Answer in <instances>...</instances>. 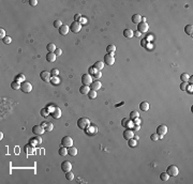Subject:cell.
<instances>
[{
    "instance_id": "6da1fadb",
    "label": "cell",
    "mask_w": 193,
    "mask_h": 184,
    "mask_svg": "<svg viewBox=\"0 0 193 184\" xmlns=\"http://www.w3.org/2000/svg\"><path fill=\"white\" fill-rule=\"evenodd\" d=\"M90 124V121H89L88 118H79L78 121H77V126H78L81 130H85L88 125Z\"/></svg>"
},
{
    "instance_id": "7a4b0ae2",
    "label": "cell",
    "mask_w": 193,
    "mask_h": 184,
    "mask_svg": "<svg viewBox=\"0 0 193 184\" xmlns=\"http://www.w3.org/2000/svg\"><path fill=\"white\" fill-rule=\"evenodd\" d=\"M85 133L87 134V135H90V136H93L96 135V134L98 133V127L97 125H93V124H89L87 127L85 128Z\"/></svg>"
},
{
    "instance_id": "3957f363",
    "label": "cell",
    "mask_w": 193,
    "mask_h": 184,
    "mask_svg": "<svg viewBox=\"0 0 193 184\" xmlns=\"http://www.w3.org/2000/svg\"><path fill=\"white\" fill-rule=\"evenodd\" d=\"M20 90L24 93H30L32 91V85L29 81H24L20 84Z\"/></svg>"
},
{
    "instance_id": "277c9868",
    "label": "cell",
    "mask_w": 193,
    "mask_h": 184,
    "mask_svg": "<svg viewBox=\"0 0 193 184\" xmlns=\"http://www.w3.org/2000/svg\"><path fill=\"white\" fill-rule=\"evenodd\" d=\"M166 172L170 174V177H176V176H178V173H179V169H178L177 166L171 165V166H168V167H167Z\"/></svg>"
},
{
    "instance_id": "5b68a950",
    "label": "cell",
    "mask_w": 193,
    "mask_h": 184,
    "mask_svg": "<svg viewBox=\"0 0 193 184\" xmlns=\"http://www.w3.org/2000/svg\"><path fill=\"white\" fill-rule=\"evenodd\" d=\"M166 133H167V126H166V125H164V124L159 125L158 128H157V134L159 135V138H160V139L163 138V136L166 135Z\"/></svg>"
},
{
    "instance_id": "8992f818",
    "label": "cell",
    "mask_w": 193,
    "mask_h": 184,
    "mask_svg": "<svg viewBox=\"0 0 193 184\" xmlns=\"http://www.w3.org/2000/svg\"><path fill=\"white\" fill-rule=\"evenodd\" d=\"M61 145L66 148H70L73 146V139L71 138L70 136H64L63 138L61 139Z\"/></svg>"
},
{
    "instance_id": "52a82bcc",
    "label": "cell",
    "mask_w": 193,
    "mask_h": 184,
    "mask_svg": "<svg viewBox=\"0 0 193 184\" xmlns=\"http://www.w3.org/2000/svg\"><path fill=\"white\" fill-rule=\"evenodd\" d=\"M104 62H105L106 65H108V66L113 65V64L115 63V57H114V55H113V54H106L105 56H104Z\"/></svg>"
},
{
    "instance_id": "ba28073f",
    "label": "cell",
    "mask_w": 193,
    "mask_h": 184,
    "mask_svg": "<svg viewBox=\"0 0 193 184\" xmlns=\"http://www.w3.org/2000/svg\"><path fill=\"white\" fill-rule=\"evenodd\" d=\"M70 29H71L72 32H74V33H78L82 29V24L78 23V22H73L70 26Z\"/></svg>"
},
{
    "instance_id": "9c48e42d",
    "label": "cell",
    "mask_w": 193,
    "mask_h": 184,
    "mask_svg": "<svg viewBox=\"0 0 193 184\" xmlns=\"http://www.w3.org/2000/svg\"><path fill=\"white\" fill-rule=\"evenodd\" d=\"M82 84L85 85V86H90L92 84V77L91 75L89 74H84L82 76Z\"/></svg>"
},
{
    "instance_id": "30bf717a",
    "label": "cell",
    "mask_w": 193,
    "mask_h": 184,
    "mask_svg": "<svg viewBox=\"0 0 193 184\" xmlns=\"http://www.w3.org/2000/svg\"><path fill=\"white\" fill-rule=\"evenodd\" d=\"M148 29H149V26H148L146 22H142L137 25V31H139L141 33H146Z\"/></svg>"
},
{
    "instance_id": "8fae6325",
    "label": "cell",
    "mask_w": 193,
    "mask_h": 184,
    "mask_svg": "<svg viewBox=\"0 0 193 184\" xmlns=\"http://www.w3.org/2000/svg\"><path fill=\"white\" fill-rule=\"evenodd\" d=\"M121 125L126 128H133L134 123H133V121L130 118H124V119H122V121H121Z\"/></svg>"
},
{
    "instance_id": "7c38bea8",
    "label": "cell",
    "mask_w": 193,
    "mask_h": 184,
    "mask_svg": "<svg viewBox=\"0 0 193 184\" xmlns=\"http://www.w3.org/2000/svg\"><path fill=\"white\" fill-rule=\"evenodd\" d=\"M122 135H123V138L126 140L134 138V132H133L131 128H127V130H124L123 133H122Z\"/></svg>"
},
{
    "instance_id": "4fadbf2b",
    "label": "cell",
    "mask_w": 193,
    "mask_h": 184,
    "mask_svg": "<svg viewBox=\"0 0 193 184\" xmlns=\"http://www.w3.org/2000/svg\"><path fill=\"white\" fill-rule=\"evenodd\" d=\"M48 110H52V111H50V115H52L53 118L59 119L61 117V109L59 107H54L53 109H48Z\"/></svg>"
},
{
    "instance_id": "5bb4252c",
    "label": "cell",
    "mask_w": 193,
    "mask_h": 184,
    "mask_svg": "<svg viewBox=\"0 0 193 184\" xmlns=\"http://www.w3.org/2000/svg\"><path fill=\"white\" fill-rule=\"evenodd\" d=\"M45 132V130L43 128L42 125H34L33 127H32V133L34 134V135H42Z\"/></svg>"
},
{
    "instance_id": "9a60e30c",
    "label": "cell",
    "mask_w": 193,
    "mask_h": 184,
    "mask_svg": "<svg viewBox=\"0 0 193 184\" xmlns=\"http://www.w3.org/2000/svg\"><path fill=\"white\" fill-rule=\"evenodd\" d=\"M61 169L63 172L71 171V169H72V164H71L69 160H64V162L61 163Z\"/></svg>"
},
{
    "instance_id": "2e32d148",
    "label": "cell",
    "mask_w": 193,
    "mask_h": 184,
    "mask_svg": "<svg viewBox=\"0 0 193 184\" xmlns=\"http://www.w3.org/2000/svg\"><path fill=\"white\" fill-rule=\"evenodd\" d=\"M40 77H41V79H42L43 81H45V83H48V81H50V78H52V75H50V72L43 71V72H41V74H40Z\"/></svg>"
},
{
    "instance_id": "e0dca14e",
    "label": "cell",
    "mask_w": 193,
    "mask_h": 184,
    "mask_svg": "<svg viewBox=\"0 0 193 184\" xmlns=\"http://www.w3.org/2000/svg\"><path fill=\"white\" fill-rule=\"evenodd\" d=\"M89 87H90V90L98 91L99 89H101V87H102V84H101L99 80H96V81H92V84H91Z\"/></svg>"
},
{
    "instance_id": "ac0fdd59",
    "label": "cell",
    "mask_w": 193,
    "mask_h": 184,
    "mask_svg": "<svg viewBox=\"0 0 193 184\" xmlns=\"http://www.w3.org/2000/svg\"><path fill=\"white\" fill-rule=\"evenodd\" d=\"M69 30H70V27L68 25H62L60 28H59V33L61 36H67L69 33Z\"/></svg>"
},
{
    "instance_id": "d6986e66",
    "label": "cell",
    "mask_w": 193,
    "mask_h": 184,
    "mask_svg": "<svg viewBox=\"0 0 193 184\" xmlns=\"http://www.w3.org/2000/svg\"><path fill=\"white\" fill-rule=\"evenodd\" d=\"M123 36H124V37H127V39H131L132 37H134V31H133L132 29H124Z\"/></svg>"
},
{
    "instance_id": "ffe728a7",
    "label": "cell",
    "mask_w": 193,
    "mask_h": 184,
    "mask_svg": "<svg viewBox=\"0 0 193 184\" xmlns=\"http://www.w3.org/2000/svg\"><path fill=\"white\" fill-rule=\"evenodd\" d=\"M41 125H42L43 128L46 132H50V131H53V128H54V125L50 123V122H43Z\"/></svg>"
},
{
    "instance_id": "44dd1931",
    "label": "cell",
    "mask_w": 193,
    "mask_h": 184,
    "mask_svg": "<svg viewBox=\"0 0 193 184\" xmlns=\"http://www.w3.org/2000/svg\"><path fill=\"white\" fill-rule=\"evenodd\" d=\"M131 20H132L133 24L138 25L139 23H142V15H139V14H134V15L132 16Z\"/></svg>"
},
{
    "instance_id": "7402d4cb",
    "label": "cell",
    "mask_w": 193,
    "mask_h": 184,
    "mask_svg": "<svg viewBox=\"0 0 193 184\" xmlns=\"http://www.w3.org/2000/svg\"><path fill=\"white\" fill-rule=\"evenodd\" d=\"M56 55L55 52H48V54L46 55V60L48 61V62H55L56 61Z\"/></svg>"
},
{
    "instance_id": "603a6c76",
    "label": "cell",
    "mask_w": 193,
    "mask_h": 184,
    "mask_svg": "<svg viewBox=\"0 0 193 184\" xmlns=\"http://www.w3.org/2000/svg\"><path fill=\"white\" fill-rule=\"evenodd\" d=\"M24 150H25V152L27 154H33L34 153V150H33V146H31L30 144L26 145L25 148H24Z\"/></svg>"
},
{
    "instance_id": "cb8c5ba5",
    "label": "cell",
    "mask_w": 193,
    "mask_h": 184,
    "mask_svg": "<svg viewBox=\"0 0 193 184\" xmlns=\"http://www.w3.org/2000/svg\"><path fill=\"white\" fill-rule=\"evenodd\" d=\"M92 66L97 70V71H102L103 68H104V63H103L102 61H97V62L94 63Z\"/></svg>"
},
{
    "instance_id": "d4e9b609",
    "label": "cell",
    "mask_w": 193,
    "mask_h": 184,
    "mask_svg": "<svg viewBox=\"0 0 193 184\" xmlns=\"http://www.w3.org/2000/svg\"><path fill=\"white\" fill-rule=\"evenodd\" d=\"M68 154L69 155H71V156H75V155H77V149L75 148V147H70V148H68Z\"/></svg>"
},
{
    "instance_id": "484cf974",
    "label": "cell",
    "mask_w": 193,
    "mask_h": 184,
    "mask_svg": "<svg viewBox=\"0 0 193 184\" xmlns=\"http://www.w3.org/2000/svg\"><path fill=\"white\" fill-rule=\"evenodd\" d=\"M89 91H90V87H89V86H85V85H83L81 88H79V92H81L82 94H88Z\"/></svg>"
},
{
    "instance_id": "4316f807",
    "label": "cell",
    "mask_w": 193,
    "mask_h": 184,
    "mask_svg": "<svg viewBox=\"0 0 193 184\" xmlns=\"http://www.w3.org/2000/svg\"><path fill=\"white\" fill-rule=\"evenodd\" d=\"M139 109L143 110V111H147L148 109H149V104L147 103V102H142L141 104H139Z\"/></svg>"
},
{
    "instance_id": "83f0119b",
    "label": "cell",
    "mask_w": 193,
    "mask_h": 184,
    "mask_svg": "<svg viewBox=\"0 0 193 184\" xmlns=\"http://www.w3.org/2000/svg\"><path fill=\"white\" fill-rule=\"evenodd\" d=\"M128 146H129L130 148H135L136 146H137V140L132 138V139H129L128 140Z\"/></svg>"
},
{
    "instance_id": "f1b7e54d",
    "label": "cell",
    "mask_w": 193,
    "mask_h": 184,
    "mask_svg": "<svg viewBox=\"0 0 193 184\" xmlns=\"http://www.w3.org/2000/svg\"><path fill=\"white\" fill-rule=\"evenodd\" d=\"M46 49L48 50V52H55V50L57 48H56V45L54 44V43H49V44H47Z\"/></svg>"
},
{
    "instance_id": "f546056e",
    "label": "cell",
    "mask_w": 193,
    "mask_h": 184,
    "mask_svg": "<svg viewBox=\"0 0 193 184\" xmlns=\"http://www.w3.org/2000/svg\"><path fill=\"white\" fill-rule=\"evenodd\" d=\"M11 88L14 89V90H19L20 89V83H18V81L14 80L11 83Z\"/></svg>"
},
{
    "instance_id": "4dcf8cb0",
    "label": "cell",
    "mask_w": 193,
    "mask_h": 184,
    "mask_svg": "<svg viewBox=\"0 0 193 184\" xmlns=\"http://www.w3.org/2000/svg\"><path fill=\"white\" fill-rule=\"evenodd\" d=\"M185 32L188 36H192V32H193V26L192 25H187L185 28Z\"/></svg>"
},
{
    "instance_id": "1f68e13d",
    "label": "cell",
    "mask_w": 193,
    "mask_h": 184,
    "mask_svg": "<svg viewBox=\"0 0 193 184\" xmlns=\"http://www.w3.org/2000/svg\"><path fill=\"white\" fill-rule=\"evenodd\" d=\"M106 51H107L108 54H114V52L116 51V46L114 44L108 45L107 47H106Z\"/></svg>"
},
{
    "instance_id": "d6a6232c",
    "label": "cell",
    "mask_w": 193,
    "mask_h": 184,
    "mask_svg": "<svg viewBox=\"0 0 193 184\" xmlns=\"http://www.w3.org/2000/svg\"><path fill=\"white\" fill-rule=\"evenodd\" d=\"M189 77H190V75L187 74V73H182V74L180 75V79H181L182 83H188Z\"/></svg>"
},
{
    "instance_id": "836d02e7",
    "label": "cell",
    "mask_w": 193,
    "mask_h": 184,
    "mask_svg": "<svg viewBox=\"0 0 193 184\" xmlns=\"http://www.w3.org/2000/svg\"><path fill=\"white\" fill-rule=\"evenodd\" d=\"M68 154V149L66 148V147H63V146H62V147L59 149V155H61V156H66Z\"/></svg>"
},
{
    "instance_id": "e575fe53",
    "label": "cell",
    "mask_w": 193,
    "mask_h": 184,
    "mask_svg": "<svg viewBox=\"0 0 193 184\" xmlns=\"http://www.w3.org/2000/svg\"><path fill=\"white\" fill-rule=\"evenodd\" d=\"M160 179L162 181H167L170 179V174H168L167 172H162V173L160 174Z\"/></svg>"
},
{
    "instance_id": "d590c367",
    "label": "cell",
    "mask_w": 193,
    "mask_h": 184,
    "mask_svg": "<svg viewBox=\"0 0 193 184\" xmlns=\"http://www.w3.org/2000/svg\"><path fill=\"white\" fill-rule=\"evenodd\" d=\"M15 80L18 81V83H20V84L24 83V81H25V75H24V74H18L15 77Z\"/></svg>"
},
{
    "instance_id": "8d00e7d4",
    "label": "cell",
    "mask_w": 193,
    "mask_h": 184,
    "mask_svg": "<svg viewBox=\"0 0 193 184\" xmlns=\"http://www.w3.org/2000/svg\"><path fill=\"white\" fill-rule=\"evenodd\" d=\"M50 83H52V85H55V86H58L59 84H60V79L57 77H52L50 78Z\"/></svg>"
},
{
    "instance_id": "74e56055",
    "label": "cell",
    "mask_w": 193,
    "mask_h": 184,
    "mask_svg": "<svg viewBox=\"0 0 193 184\" xmlns=\"http://www.w3.org/2000/svg\"><path fill=\"white\" fill-rule=\"evenodd\" d=\"M136 118H139V113L136 111V110L131 111V113H130V119H131V120H134V119H136Z\"/></svg>"
},
{
    "instance_id": "f35d334b",
    "label": "cell",
    "mask_w": 193,
    "mask_h": 184,
    "mask_svg": "<svg viewBox=\"0 0 193 184\" xmlns=\"http://www.w3.org/2000/svg\"><path fill=\"white\" fill-rule=\"evenodd\" d=\"M88 98H90V100H93V98H97V91L90 90V91L88 92Z\"/></svg>"
},
{
    "instance_id": "ab89813d",
    "label": "cell",
    "mask_w": 193,
    "mask_h": 184,
    "mask_svg": "<svg viewBox=\"0 0 193 184\" xmlns=\"http://www.w3.org/2000/svg\"><path fill=\"white\" fill-rule=\"evenodd\" d=\"M29 144L31 146H35V145H40V142H39V139H38V136L35 135L34 138H31L30 141H29Z\"/></svg>"
},
{
    "instance_id": "60d3db41",
    "label": "cell",
    "mask_w": 193,
    "mask_h": 184,
    "mask_svg": "<svg viewBox=\"0 0 193 184\" xmlns=\"http://www.w3.org/2000/svg\"><path fill=\"white\" fill-rule=\"evenodd\" d=\"M40 113H41V116H42V117L46 118V117L48 116V113H49V110L47 109V108H42V109H41V111H40Z\"/></svg>"
},
{
    "instance_id": "b9f144b4",
    "label": "cell",
    "mask_w": 193,
    "mask_h": 184,
    "mask_svg": "<svg viewBox=\"0 0 193 184\" xmlns=\"http://www.w3.org/2000/svg\"><path fill=\"white\" fill-rule=\"evenodd\" d=\"M66 178H67V180L72 181L74 179V173L72 171H68V172H66Z\"/></svg>"
},
{
    "instance_id": "7bdbcfd3",
    "label": "cell",
    "mask_w": 193,
    "mask_h": 184,
    "mask_svg": "<svg viewBox=\"0 0 193 184\" xmlns=\"http://www.w3.org/2000/svg\"><path fill=\"white\" fill-rule=\"evenodd\" d=\"M50 75H52L53 77H57L59 75V70L57 69H53L52 71H50Z\"/></svg>"
},
{
    "instance_id": "ee69618b",
    "label": "cell",
    "mask_w": 193,
    "mask_h": 184,
    "mask_svg": "<svg viewBox=\"0 0 193 184\" xmlns=\"http://www.w3.org/2000/svg\"><path fill=\"white\" fill-rule=\"evenodd\" d=\"M61 26H62V22H61V20H59V19H57V20H55V22H54V27L55 28H60L61 27Z\"/></svg>"
},
{
    "instance_id": "f6af8a7d",
    "label": "cell",
    "mask_w": 193,
    "mask_h": 184,
    "mask_svg": "<svg viewBox=\"0 0 193 184\" xmlns=\"http://www.w3.org/2000/svg\"><path fill=\"white\" fill-rule=\"evenodd\" d=\"M2 42H3L4 44H10V43L12 42V39L10 37H5L4 39H2Z\"/></svg>"
},
{
    "instance_id": "bcb514c9",
    "label": "cell",
    "mask_w": 193,
    "mask_h": 184,
    "mask_svg": "<svg viewBox=\"0 0 193 184\" xmlns=\"http://www.w3.org/2000/svg\"><path fill=\"white\" fill-rule=\"evenodd\" d=\"M81 19H82V15L81 14H75L74 15V22H78V23H81Z\"/></svg>"
},
{
    "instance_id": "7dc6e473",
    "label": "cell",
    "mask_w": 193,
    "mask_h": 184,
    "mask_svg": "<svg viewBox=\"0 0 193 184\" xmlns=\"http://www.w3.org/2000/svg\"><path fill=\"white\" fill-rule=\"evenodd\" d=\"M98 71H97V70L96 69H94L93 68V66H91V68L90 69H89V73H88V74L89 75H94V74H96V73H97Z\"/></svg>"
},
{
    "instance_id": "c3c4849f",
    "label": "cell",
    "mask_w": 193,
    "mask_h": 184,
    "mask_svg": "<svg viewBox=\"0 0 193 184\" xmlns=\"http://www.w3.org/2000/svg\"><path fill=\"white\" fill-rule=\"evenodd\" d=\"M186 91L188 92V93H192V91H193V85L191 84V85H188V87H187V89H186Z\"/></svg>"
},
{
    "instance_id": "681fc988",
    "label": "cell",
    "mask_w": 193,
    "mask_h": 184,
    "mask_svg": "<svg viewBox=\"0 0 193 184\" xmlns=\"http://www.w3.org/2000/svg\"><path fill=\"white\" fill-rule=\"evenodd\" d=\"M150 138H151V140H153V141H157V140H158V139H160L159 138V135H158V134H152V135H151L150 136Z\"/></svg>"
},
{
    "instance_id": "f907efd6",
    "label": "cell",
    "mask_w": 193,
    "mask_h": 184,
    "mask_svg": "<svg viewBox=\"0 0 193 184\" xmlns=\"http://www.w3.org/2000/svg\"><path fill=\"white\" fill-rule=\"evenodd\" d=\"M188 83H182L181 85H180V89L182 90V91H186V89H187V87H188Z\"/></svg>"
},
{
    "instance_id": "816d5d0a",
    "label": "cell",
    "mask_w": 193,
    "mask_h": 184,
    "mask_svg": "<svg viewBox=\"0 0 193 184\" xmlns=\"http://www.w3.org/2000/svg\"><path fill=\"white\" fill-rule=\"evenodd\" d=\"M0 37L1 39H4L5 37V31H4V29H0Z\"/></svg>"
},
{
    "instance_id": "f5cc1de1",
    "label": "cell",
    "mask_w": 193,
    "mask_h": 184,
    "mask_svg": "<svg viewBox=\"0 0 193 184\" xmlns=\"http://www.w3.org/2000/svg\"><path fill=\"white\" fill-rule=\"evenodd\" d=\"M93 76L96 77V79H99V78H101V76H102V73H101V71H98Z\"/></svg>"
},
{
    "instance_id": "db71d44e",
    "label": "cell",
    "mask_w": 193,
    "mask_h": 184,
    "mask_svg": "<svg viewBox=\"0 0 193 184\" xmlns=\"http://www.w3.org/2000/svg\"><path fill=\"white\" fill-rule=\"evenodd\" d=\"M29 4H30L31 7H35V5L38 4V1L37 0H29Z\"/></svg>"
},
{
    "instance_id": "11a10c76",
    "label": "cell",
    "mask_w": 193,
    "mask_h": 184,
    "mask_svg": "<svg viewBox=\"0 0 193 184\" xmlns=\"http://www.w3.org/2000/svg\"><path fill=\"white\" fill-rule=\"evenodd\" d=\"M61 54H62V50H61V49L60 48H57V49H56V50H55V55H56V56H61Z\"/></svg>"
},
{
    "instance_id": "9f6ffc18",
    "label": "cell",
    "mask_w": 193,
    "mask_h": 184,
    "mask_svg": "<svg viewBox=\"0 0 193 184\" xmlns=\"http://www.w3.org/2000/svg\"><path fill=\"white\" fill-rule=\"evenodd\" d=\"M141 128V126L139 125H137V124H134V126H133V128H132V131L133 132H137V131Z\"/></svg>"
},
{
    "instance_id": "6f0895ef",
    "label": "cell",
    "mask_w": 193,
    "mask_h": 184,
    "mask_svg": "<svg viewBox=\"0 0 193 184\" xmlns=\"http://www.w3.org/2000/svg\"><path fill=\"white\" fill-rule=\"evenodd\" d=\"M147 42H148V41L146 39H143V40H142V46H143V47H146V46L148 45Z\"/></svg>"
},
{
    "instance_id": "680465c9",
    "label": "cell",
    "mask_w": 193,
    "mask_h": 184,
    "mask_svg": "<svg viewBox=\"0 0 193 184\" xmlns=\"http://www.w3.org/2000/svg\"><path fill=\"white\" fill-rule=\"evenodd\" d=\"M132 121H133V123H134V124H137V125L141 124V120H139V118H136V119H134V120H132Z\"/></svg>"
},
{
    "instance_id": "91938a15",
    "label": "cell",
    "mask_w": 193,
    "mask_h": 184,
    "mask_svg": "<svg viewBox=\"0 0 193 184\" xmlns=\"http://www.w3.org/2000/svg\"><path fill=\"white\" fill-rule=\"evenodd\" d=\"M134 36H135L136 37H139L142 36V33H141V32H139V31H136L135 33H134Z\"/></svg>"
},
{
    "instance_id": "94428289",
    "label": "cell",
    "mask_w": 193,
    "mask_h": 184,
    "mask_svg": "<svg viewBox=\"0 0 193 184\" xmlns=\"http://www.w3.org/2000/svg\"><path fill=\"white\" fill-rule=\"evenodd\" d=\"M189 80L191 81V84H192V81H193V77H192V76H191V77H189Z\"/></svg>"
}]
</instances>
